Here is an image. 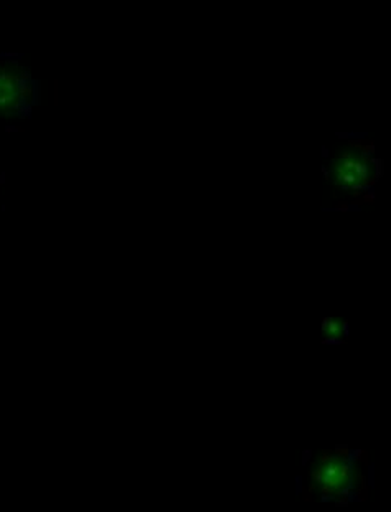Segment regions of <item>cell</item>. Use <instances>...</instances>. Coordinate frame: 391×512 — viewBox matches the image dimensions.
<instances>
[{
	"mask_svg": "<svg viewBox=\"0 0 391 512\" xmlns=\"http://www.w3.org/2000/svg\"><path fill=\"white\" fill-rule=\"evenodd\" d=\"M309 479V489L319 498H342L354 486V466L342 451H322L312 463Z\"/></svg>",
	"mask_w": 391,
	"mask_h": 512,
	"instance_id": "6da1fadb",
	"label": "cell"
},
{
	"mask_svg": "<svg viewBox=\"0 0 391 512\" xmlns=\"http://www.w3.org/2000/svg\"><path fill=\"white\" fill-rule=\"evenodd\" d=\"M330 177L337 187L355 190L365 187L373 179V166L367 156L357 149H344L330 167Z\"/></svg>",
	"mask_w": 391,
	"mask_h": 512,
	"instance_id": "7a4b0ae2",
	"label": "cell"
},
{
	"mask_svg": "<svg viewBox=\"0 0 391 512\" xmlns=\"http://www.w3.org/2000/svg\"><path fill=\"white\" fill-rule=\"evenodd\" d=\"M22 100V68L0 62V118H9L19 110Z\"/></svg>",
	"mask_w": 391,
	"mask_h": 512,
	"instance_id": "3957f363",
	"label": "cell"
},
{
	"mask_svg": "<svg viewBox=\"0 0 391 512\" xmlns=\"http://www.w3.org/2000/svg\"><path fill=\"white\" fill-rule=\"evenodd\" d=\"M345 324L342 319L339 318H326L324 324H322V336L326 339H340L344 336Z\"/></svg>",
	"mask_w": 391,
	"mask_h": 512,
	"instance_id": "277c9868",
	"label": "cell"
}]
</instances>
